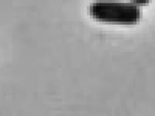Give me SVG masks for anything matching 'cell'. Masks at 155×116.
Here are the masks:
<instances>
[{
	"mask_svg": "<svg viewBox=\"0 0 155 116\" xmlns=\"http://www.w3.org/2000/svg\"><path fill=\"white\" fill-rule=\"evenodd\" d=\"M90 15L99 21L121 24H133L139 21L140 11L133 2L97 1L89 6Z\"/></svg>",
	"mask_w": 155,
	"mask_h": 116,
	"instance_id": "6da1fadb",
	"label": "cell"
}]
</instances>
